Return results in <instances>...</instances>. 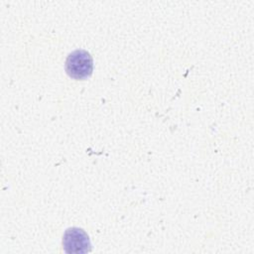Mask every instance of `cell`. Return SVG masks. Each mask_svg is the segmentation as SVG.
Segmentation results:
<instances>
[{"instance_id": "cell-1", "label": "cell", "mask_w": 254, "mask_h": 254, "mask_svg": "<svg viewBox=\"0 0 254 254\" xmlns=\"http://www.w3.org/2000/svg\"><path fill=\"white\" fill-rule=\"evenodd\" d=\"M64 69L67 75L73 79H86L91 75L93 70L92 57L84 50H75L67 56Z\"/></svg>"}, {"instance_id": "cell-2", "label": "cell", "mask_w": 254, "mask_h": 254, "mask_svg": "<svg viewBox=\"0 0 254 254\" xmlns=\"http://www.w3.org/2000/svg\"><path fill=\"white\" fill-rule=\"evenodd\" d=\"M63 248L68 254L87 253L91 251V243L84 230L78 227H70L64 233Z\"/></svg>"}]
</instances>
